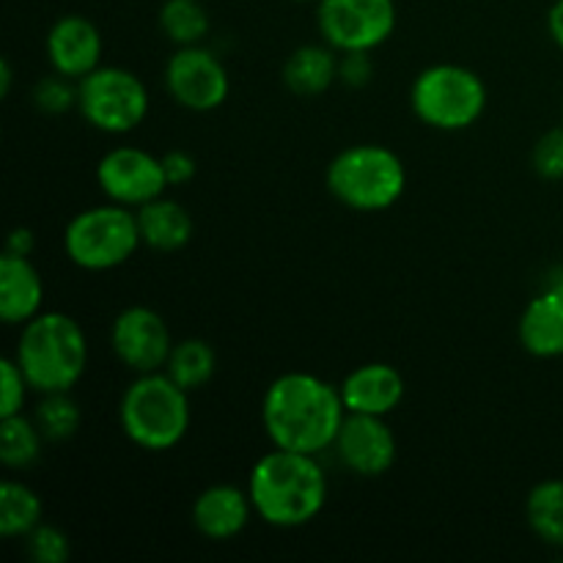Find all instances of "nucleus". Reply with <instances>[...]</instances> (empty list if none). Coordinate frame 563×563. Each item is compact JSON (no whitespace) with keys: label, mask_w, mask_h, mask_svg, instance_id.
Returning <instances> with one entry per match:
<instances>
[{"label":"nucleus","mask_w":563,"mask_h":563,"mask_svg":"<svg viewBox=\"0 0 563 563\" xmlns=\"http://www.w3.org/2000/svg\"><path fill=\"white\" fill-rule=\"evenodd\" d=\"M548 31L550 38L555 42V47L563 49V0H555L548 11Z\"/></svg>","instance_id":"72a5a7b5"},{"label":"nucleus","mask_w":563,"mask_h":563,"mask_svg":"<svg viewBox=\"0 0 563 563\" xmlns=\"http://www.w3.org/2000/svg\"><path fill=\"white\" fill-rule=\"evenodd\" d=\"M14 361L36 394L71 390L88 368V339L75 317L42 311L22 324Z\"/></svg>","instance_id":"7ed1b4c3"},{"label":"nucleus","mask_w":563,"mask_h":563,"mask_svg":"<svg viewBox=\"0 0 563 563\" xmlns=\"http://www.w3.org/2000/svg\"><path fill=\"white\" fill-rule=\"evenodd\" d=\"M533 170L548 181L563 179V124L544 132L533 146Z\"/></svg>","instance_id":"c756f323"},{"label":"nucleus","mask_w":563,"mask_h":563,"mask_svg":"<svg viewBox=\"0 0 563 563\" xmlns=\"http://www.w3.org/2000/svg\"><path fill=\"white\" fill-rule=\"evenodd\" d=\"M25 542H27V553H31V559L36 563H66L71 555L69 537H66L60 528L47 526V522L33 528V531L25 537Z\"/></svg>","instance_id":"cd10ccee"},{"label":"nucleus","mask_w":563,"mask_h":563,"mask_svg":"<svg viewBox=\"0 0 563 563\" xmlns=\"http://www.w3.org/2000/svg\"><path fill=\"white\" fill-rule=\"evenodd\" d=\"M163 168H165V179H168V187H179L187 185V181L196 179L198 174V163L190 152L185 148H174V152L163 154Z\"/></svg>","instance_id":"2f4dec72"},{"label":"nucleus","mask_w":563,"mask_h":563,"mask_svg":"<svg viewBox=\"0 0 563 563\" xmlns=\"http://www.w3.org/2000/svg\"><path fill=\"white\" fill-rule=\"evenodd\" d=\"M297 3H319V0H297Z\"/></svg>","instance_id":"e433bc0d"},{"label":"nucleus","mask_w":563,"mask_h":563,"mask_svg":"<svg viewBox=\"0 0 563 563\" xmlns=\"http://www.w3.org/2000/svg\"><path fill=\"white\" fill-rule=\"evenodd\" d=\"M190 390L165 372L137 374L119 401L121 432L143 451H170L190 432Z\"/></svg>","instance_id":"20e7f679"},{"label":"nucleus","mask_w":563,"mask_h":563,"mask_svg":"<svg viewBox=\"0 0 563 563\" xmlns=\"http://www.w3.org/2000/svg\"><path fill=\"white\" fill-rule=\"evenodd\" d=\"M163 372L192 394V390H201L203 385L212 383L214 372H218V352L212 350L209 341L185 339L174 344Z\"/></svg>","instance_id":"4be33fe9"},{"label":"nucleus","mask_w":563,"mask_h":563,"mask_svg":"<svg viewBox=\"0 0 563 563\" xmlns=\"http://www.w3.org/2000/svg\"><path fill=\"white\" fill-rule=\"evenodd\" d=\"M253 509L267 526L302 528L322 515L328 504V476L317 454L275 449L256 460L247 476Z\"/></svg>","instance_id":"f03ea898"},{"label":"nucleus","mask_w":563,"mask_h":563,"mask_svg":"<svg viewBox=\"0 0 563 563\" xmlns=\"http://www.w3.org/2000/svg\"><path fill=\"white\" fill-rule=\"evenodd\" d=\"M44 49L53 71L69 77V80H82L93 69L102 66V33L88 16L64 14L49 25Z\"/></svg>","instance_id":"4468645a"},{"label":"nucleus","mask_w":563,"mask_h":563,"mask_svg":"<svg viewBox=\"0 0 563 563\" xmlns=\"http://www.w3.org/2000/svg\"><path fill=\"white\" fill-rule=\"evenodd\" d=\"M44 434L36 427L33 418H25L22 412L9 418H0V462L11 471H25L36 465L42 456Z\"/></svg>","instance_id":"393cba45"},{"label":"nucleus","mask_w":563,"mask_h":563,"mask_svg":"<svg viewBox=\"0 0 563 563\" xmlns=\"http://www.w3.org/2000/svg\"><path fill=\"white\" fill-rule=\"evenodd\" d=\"M163 80L170 99L190 113H212L231 93L229 69L203 44L176 47L165 64Z\"/></svg>","instance_id":"9d476101"},{"label":"nucleus","mask_w":563,"mask_h":563,"mask_svg":"<svg viewBox=\"0 0 563 563\" xmlns=\"http://www.w3.org/2000/svg\"><path fill=\"white\" fill-rule=\"evenodd\" d=\"M517 335L528 355L561 357L563 355V291L542 289L522 311Z\"/></svg>","instance_id":"a211bd4d"},{"label":"nucleus","mask_w":563,"mask_h":563,"mask_svg":"<svg viewBox=\"0 0 563 563\" xmlns=\"http://www.w3.org/2000/svg\"><path fill=\"white\" fill-rule=\"evenodd\" d=\"M148 88L124 66H99L77 80V110L93 130L126 135L148 115Z\"/></svg>","instance_id":"6e6552de"},{"label":"nucleus","mask_w":563,"mask_h":563,"mask_svg":"<svg viewBox=\"0 0 563 563\" xmlns=\"http://www.w3.org/2000/svg\"><path fill=\"white\" fill-rule=\"evenodd\" d=\"M44 280L31 256L5 251L0 256V319L5 324H27L42 313Z\"/></svg>","instance_id":"f3484780"},{"label":"nucleus","mask_w":563,"mask_h":563,"mask_svg":"<svg viewBox=\"0 0 563 563\" xmlns=\"http://www.w3.org/2000/svg\"><path fill=\"white\" fill-rule=\"evenodd\" d=\"M97 185L108 201L141 209L143 203L165 196L168 179L163 157H154L152 152L137 146H115L99 159Z\"/></svg>","instance_id":"9b49d317"},{"label":"nucleus","mask_w":563,"mask_h":563,"mask_svg":"<svg viewBox=\"0 0 563 563\" xmlns=\"http://www.w3.org/2000/svg\"><path fill=\"white\" fill-rule=\"evenodd\" d=\"M135 214L143 245L157 253L181 251L192 240V231H196L192 214L174 198H154V201L135 209Z\"/></svg>","instance_id":"6ab92c4d"},{"label":"nucleus","mask_w":563,"mask_h":563,"mask_svg":"<svg viewBox=\"0 0 563 563\" xmlns=\"http://www.w3.org/2000/svg\"><path fill=\"white\" fill-rule=\"evenodd\" d=\"M284 82L297 97H319L339 82V53L330 44H302L286 58Z\"/></svg>","instance_id":"aec40b11"},{"label":"nucleus","mask_w":563,"mask_h":563,"mask_svg":"<svg viewBox=\"0 0 563 563\" xmlns=\"http://www.w3.org/2000/svg\"><path fill=\"white\" fill-rule=\"evenodd\" d=\"M33 421L42 429L44 440L49 443H64L71 440L82 427V410L75 399L69 396V390H60V394H42V401L33 410Z\"/></svg>","instance_id":"a878e982"},{"label":"nucleus","mask_w":563,"mask_h":563,"mask_svg":"<svg viewBox=\"0 0 563 563\" xmlns=\"http://www.w3.org/2000/svg\"><path fill=\"white\" fill-rule=\"evenodd\" d=\"M341 399L346 412L388 418L405 399V377L390 363H363L344 377Z\"/></svg>","instance_id":"dca6fc26"},{"label":"nucleus","mask_w":563,"mask_h":563,"mask_svg":"<svg viewBox=\"0 0 563 563\" xmlns=\"http://www.w3.org/2000/svg\"><path fill=\"white\" fill-rule=\"evenodd\" d=\"M143 245L135 209L102 203L77 212L64 231V251L75 267L88 273H108L135 256Z\"/></svg>","instance_id":"0eeeda50"},{"label":"nucleus","mask_w":563,"mask_h":563,"mask_svg":"<svg viewBox=\"0 0 563 563\" xmlns=\"http://www.w3.org/2000/svg\"><path fill=\"white\" fill-rule=\"evenodd\" d=\"M11 82H14V69H11V60H0V97H9Z\"/></svg>","instance_id":"f704fd0d"},{"label":"nucleus","mask_w":563,"mask_h":563,"mask_svg":"<svg viewBox=\"0 0 563 563\" xmlns=\"http://www.w3.org/2000/svg\"><path fill=\"white\" fill-rule=\"evenodd\" d=\"M396 0H319L317 27L335 53H374L396 31Z\"/></svg>","instance_id":"1a4fd4ad"},{"label":"nucleus","mask_w":563,"mask_h":563,"mask_svg":"<svg viewBox=\"0 0 563 563\" xmlns=\"http://www.w3.org/2000/svg\"><path fill=\"white\" fill-rule=\"evenodd\" d=\"M110 346L121 366L135 374H148L163 372L174 350V339L154 308L130 306L110 324Z\"/></svg>","instance_id":"f8f14e48"},{"label":"nucleus","mask_w":563,"mask_h":563,"mask_svg":"<svg viewBox=\"0 0 563 563\" xmlns=\"http://www.w3.org/2000/svg\"><path fill=\"white\" fill-rule=\"evenodd\" d=\"M526 517L544 544L563 548V478H544L528 493Z\"/></svg>","instance_id":"5701e85b"},{"label":"nucleus","mask_w":563,"mask_h":563,"mask_svg":"<svg viewBox=\"0 0 563 563\" xmlns=\"http://www.w3.org/2000/svg\"><path fill=\"white\" fill-rule=\"evenodd\" d=\"M33 247H36V236H33L31 229H14L9 234V242H5V251L16 253V256H31Z\"/></svg>","instance_id":"473e14b6"},{"label":"nucleus","mask_w":563,"mask_h":563,"mask_svg":"<svg viewBox=\"0 0 563 563\" xmlns=\"http://www.w3.org/2000/svg\"><path fill=\"white\" fill-rule=\"evenodd\" d=\"M374 77V60L366 49L339 53V82L346 88H366Z\"/></svg>","instance_id":"7c9ffc66"},{"label":"nucleus","mask_w":563,"mask_h":563,"mask_svg":"<svg viewBox=\"0 0 563 563\" xmlns=\"http://www.w3.org/2000/svg\"><path fill=\"white\" fill-rule=\"evenodd\" d=\"M410 108L432 130L462 132L487 110V86L467 66L432 64L412 80Z\"/></svg>","instance_id":"423d86ee"},{"label":"nucleus","mask_w":563,"mask_h":563,"mask_svg":"<svg viewBox=\"0 0 563 563\" xmlns=\"http://www.w3.org/2000/svg\"><path fill=\"white\" fill-rule=\"evenodd\" d=\"M27 390L31 388V383H27V377L22 374L20 363L14 361V357H5L3 363H0V418H9V416H16V412H22V407H25V399H27Z\"/></svg>","instance_id":"c85d7f7f"},{"label":"nucleus","mask_w":563,"mask_h":563,"mask_svg":"<svg viewBox=\"0 0 563 563\" xmlns=\"http://www.w3.org/2000/svg\"><path fill=\"white\" fill-rule=\"evenodd\" d=\"M31 97H33V104H36V110H42V113L47 115L69 113V110L77 108V80H69V77L53 71V75L36 80Z\"/></svg>","instance_id":"bb28decb"},{"label":"nucleus","mask_w":563,"mask_h":563,"mask_svg":"<svg viewBox=\"0 0 563 563\" xmlns=\"http://www.w3.org/2000/svg\"><path fill=\"white\" fill-rule=\"evenodd\" d=\"M44 522L42 498L27 484L5 478L0 484V533L5 539H25Z\"/></svg>","instance_id":"412c9836"},{"label":"nucleus","mask_w":563,"mask_h":563,"mask_svg":"<svg viewBox=\"0 0 563 563\" xmlns=\"http://www.w3.org/2000/svg\"><path fill=\"white\" fill-rule=\"evenodd\" d=\"M328 190L352 212H385L407 190V168L399 154L379 143H357L328 165Z\"/></svg>","instance_id":"39448f33"},{"label":"nucleus","mask_w":563,"mask_h":563,"mask_svg":"<svg viewBox=\"0 0 563 563\" xmlns=\"http://www.w3.org/2000/svg\"><path fill=\"white\" fill-rule=\"evenodd\" d=\"M159 31L165 33L170 44L176 47H192L203 44L209 36V11L201 0H165L159 5Z\"/></svg>","instance_id":"b1692460"},{"label":"nucleus","mask_w":563,"mask_h":563,"mask_svg":"<svg viewBox=\"0 0 563 563\" xmlns=\"http://www.w3.org/2000/svg\"><path fill=\"white\" fill-rule=\"evenodd\" d=\"M542 289H553V291H563V267H553L544 278Z\"/></svg>","instance_id":"c9c22d12"},{"label":"nucleus","mask_w":563,"mask_h":563,"mask_svg":"<svg viewBox=\"0 0 563 563\" xmlns=\"http://www.w3.org/2000/svg\"><path fill=\"white\" fill-rule=\"evenodd\" d=\"M346 418L341 388L308 372H286L269 383L262 423L275 449L322 454L333 449Z\"/></svg>","instance_id":"f257e3e1"},{"label":"nucleus","mask_w":563,"mask_h":563,"mask_svg":"<svg viewBox=\"0 0 563 563\" xmlns=\"http://www.w3.org/2000/svg\"><path fill=\"white\" fill-rule=\"evenodd\" d=\"M333 449L341 465L363 478L385 476L399 456V443L388 421L383 416H361V412H346Z\"/></svg>","instance_id":"ddd939ff"},{"label":"nucleus","mask_w":563,"mask_h":563,"mask_svg":"<svg viewBox=\"0 0 563 563\" xmlns=\"http://www.w3.org/2000/svg\"><path fill=\"white\" fill-rule=\"evenodd\" d=\"M256 515L247 487L236 484H212L192 500L190 520L201 537L212 542H231L247 528L251 517Z\"/></svg>","instance_id":"2eb2a0df"}]
</instances>
